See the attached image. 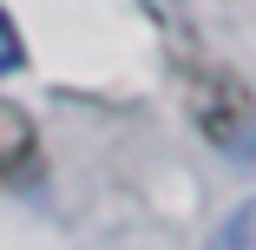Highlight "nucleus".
<instances>
[{
	"label": "nucleus",
	"mask_w": 256,
	"mask_h": 250,
	"mask_svg": "<svg viewBox=\"0 0 256 250\" xmlns=\"http://www.w3.org/2000/svg\"><path fill=\"white\" fill-rule=\"evenodd\" d=\"M210 250H256V197H243V204L210 230Z\"/></svg>",
	"instance_id": "7ed1b4c3"
},
{
	"label": "nucleus",
	"mask_w": 256,
	"mask_h": 250,
	"mask_svg": "<svg viewBox=\"0 0 256 250\" xmlns=\"http://www.w3.org/2000/svg\"><path fill=\"white\" fill-rule=\"evenodd\" d=\"M33 165H40V125L26 119V106L0 99V191L33 178Z\"/></svg>",
	"instance_id": "f03ea898"
},
{
	"label": "nucleus",
	"mask_w": 256,
	"mask_h": 250,
	"mask_svg": "<svg viewBox=\"0 0 256 250\" xmlns=\"http://www.w3.org/2000/svg\"><path fill=\"white\" fill-rule=\"evenodd\" d=\"M26 66V46H20V27L0 14V73H20Z\"/></svg>",
	"instance_id": "20e7f679"
},
{
	"label": "nucleus",
	"mask_w": 256,
	"mask_h": 250,
	"mask_svg": "<svg viewBox=\"0 0 256 250\" xmlns=\"http://www.w3.org/2000/svg\"><path fill=\"white\" fill-rule=\"evenodd\" d=\"M184 99H190L197 132L210 138L224 158H236V165L256 158V92L243 86V73H230V66H190L184 73Z\"/></svg>",
	"instance_id": "f257e3e1"
}]
</instances>
